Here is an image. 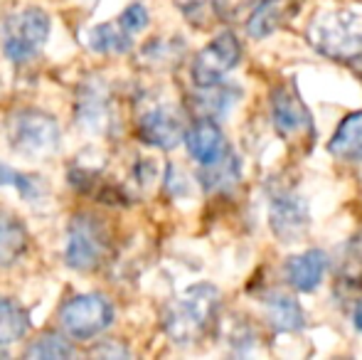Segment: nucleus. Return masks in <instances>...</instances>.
<instances>
[{
    "label": "nucleus",
    "mask_w": 362,
    "mask_h": 360,
    "mask_svg": "<svg viewBox=\"0 0 362 360\" xmlns=\"http://www.w3.org/2000/svg\"><path fill=\"white\" fill-rule=\"evenodd\" d=\"M286 20V3L284 0H259L247 18V35L254 40H264L274 35Z\"/></svg>",
    "instance_id": "f3484780"
},
{
    "label": "nucleus",
    "mask_w": 362,
    "mask_h": 360,
    "mask_svg": "<svg viewBox=\"0 0 362 360\" xmlns=\"http://www.w3.org/2000/svg\"><path fill=\"white\" fill-rule=\"evenodd\" d=\"M308 42L320 54L333 59L362 57V13L353 8H328L313 15L308 25Z\"/></svg>",
    "instance_id": "f03ea898"
},
{
    "label": "nucleus",
    "mask_w": 362,
    "mask_h": 360,
    "mask_svg": "<svg viewBox=\"0 0 362 360\" xmlns=\"http://www.w3.org/2000/svg\"><path fill=\"white\" fill-rule=\"evenodd\" d=\"M49 37V15L40 8H23L8 15L3 25V52L10 62L33 59Z\"/></svg>",
    "instance_id": "20e7f679"
},
{
    "label": "nucleus",
    "mask_w": 362,
    "mask_h": 360,
    "mask_svg": "<svg viewBox=\"0 0 362 360\" xmlns=\"http://www.w3.org/2000/svg\"><path fill=\"white\" fill-rule=\"evenodd\" d=\"M242 59V45L234 33H219L210 45L195 54L190 64V74L195 87L217 84L232 72Z\"/></svg>",
    "instance_id": "6e6552de"
},
{
    "label": "nucleus",
    "mask_w": 362,
    "mask_h": 360,
    "mask_svg": "<svg viewBox=\"0 0 362 360\" xmlns=\"http://www.w3.org/2000/svg\"><path fill=\"white\" fill-rule=\"evenodd\" d=\"M182 42L175 37H156V40H148L141 50L139 59L141 64L151 69H168V67H175V62L182 57Z\"/></svg>",
    "instance_id": "4be33fe9"
},
{
    "label": "nucleus",
    "mask_w": 362,
    "mask_h": 360,
    "mask_svg": "<svg viewBox=\"0 0 362 360\" xmlns=\"http://www.w3.org/2000/svg\"><path fill=\"white\" fill-rule=\"evenodd\" d=\"M175 3L195 28H212L224 15L222 0H175Z\"/></svg>",
    "instance_id": "5701e85b"
},
{
    "label": "nucleus",
    "mask_w": 362,
    "mask_h": 360,
    "mask_svg": "<svg viewBox=\"0 0 362 360\" xmlns=\"http://www.w3.org/2000/svg\"><path fill=\"white\" fill-rule=\"evenodd\" d=\"M328 269V257L320 250H305L286 262V281L296 291H315Z\"/></svg>",
    "instance_id": "ddd939ff"
},
{
    "label": "nucleus",
    "mask_w": 362,
    "mask_h": 360,
    "mask_svg": "<svg viewBox=\"0 0 362 360\" xmlns=\"http://www.w3.org/2000/svg\"><path fill=\"white\" fill-rule=\"evenodd\" d=\"M264 306H267L269 323H272L276 331L291 333V331H300V328H303L305 313L296 298L286 296V294H269Z\"/></svg>",
    "instance_id": "a211bd4d"
},
{
    "label": "nucleus",
    "mask_w": 362,
    "mask_h": 360,
    "mask_svg": "<svg viewBox=\"0 0 362 360\" xmlns=\"http://www.w3.org/2000/svg\"><path fill=\"white\" fill-rule=\"evenodd\" d=\"M328 149L335 158L360 163L362 161V111H355V114L345 116V119L340 121L333 139H330Z\"/></svg>",
    "instance_id": "2eb2a0df"
},
{
    "label": "nucleus",
    "mask_w": 362,
    "mask_h": 360,
    "mask_svg": "<svg viewBox=\"0 0 362 360\" xmlns=\"http://www.w3.org/2000/svg\"><path fill=\"white\" fill-rule=\"evenodd\" d=\"M114 323V308L101 294H79L59 308V326L69 338L89 341Z\"/></svg>",
    "instance_id": "423d86ee"
},
{
    "label": "nucleus",
    "mask_w": 362,
    "mask_h": 360,
    "mask_svg": "<svg viewBox=\"0 0 362 360\" xmlns=\"http://www.w3.org/2000/svg\"><path fill=\"white\" fill-rule=\"evenodd\" d=\"M353 321H355V328H358V331H362V298L358 301V306H355Z\"/></svg>",
    "instance_id": "cd10ccee"
},
{
    "label": "nucleus",
    "mask_w": 362,
    "mask_h": 360,
    "mask_svg": "<svg viewBox=\"0 0 362 360\" xmlns=\"http://www.w3.org/2000/svg\"><path fill=\"white\" fill-rule=\"evenodd\" d=\"M5 136L10 149L25 158H49L59 151L62 141L57 119L37 109H20L10 114Z\"/></svg>",
    "instance_id": "7ed1b4c3"
},
{
    "label": "nucleus",
    "mask_w": 362,
    "mask_h": 360,
    "mask_svg": "<svg viewBox=\"0 0 362 360\" xmlns=\"http://www.w3.org/2000/svg\"><path fill=\"white\" fill-rule=\"evenodd\" d=\"M72 356H74V346H69V341H64L57 333H42L25 351V358H72Z\"/></svg>",
    "instance_id": "b1692460"
},
{
    "label": "nucleus",
    "mask_w": 362,
    "mask_h": 360,
    "mask_svg": "<svg viewBox=\"0 0 362 360\" xmlns=\"http://www.w3.org/2000/svg\"><path fill=\"white\" fill-rule=\"evenodd\" d=\"M242 96V89L234 87V84L222 82L210 84V87H197L195 96H192V104H195L197 114L202 119H219L234 106V101Z\"/></svg>",
    "instance_id": "4468645a"
},
{
    "label": "nucleus",
    "mask_w": 362,
    "mask_h": 360,
    "mask_svg": "<svg viewBox=\"0 0 362 360\" xmlns=\"http://www.w3.org/2000/svg\"><path fill=\"white\" fill-rule=\"evenodd\" d=\"M111 119H114V109L104 84L99 79L81 84L76 96V121L81 129L91 134H106L111 129Z\"/></svg>",
    "instance_id": "9b49d317"
},
{
    "label": "nucleus",
    "mask_w": 362,
    "mask_h": 360,
    "mask_svg": "<svg viewBox=\"0 0 362 360\" xmlns=\"http://www.w3.org/2000/svg\"><path fill=\"white\" fill-rule=\"evenodd\" d=\"M219 308V289L215 284H192L180 296H175L163 311V328L168 338L177 346L197 343L217 316Z\"/></svg>",
    "instance_id": "f257e3e1"
},
{
    "label": "nucleus",
    "mask_w": 362,
    "mask_h": 360,
    "mask_svg": "<svg viewBox=\"0 0 362 360\" xmlns=\"http://www.w3.org/2000/svg\"><path fill=\"white\" fill-rule=\"evenodd\" d=\"M30 328V313L18 301L0 296V346L20 341Z\"/></svg>",
    "instance_id": "412c9836"
},
{
    "label": "nucleus",
    "mask_w": 362,
    "mask_h": 360,
    "mask_svg": "<svg viewBox=\"0 0 362 360\" xmlns=\"http://www.w3.org/2000/svg\"><path fill=\"white\" fill-rule=\"evenodd\" d=\"M0 185L15 187L23 197H35L40 192L37 180L30 178V175H25V173H20V170L10 168V166H5V163H0Z\"/></svg>",
    "instance_id": "393cba45"
},
{
    "label": "nucleus",
    "mask_w": 362,
    "mask_h": 360,
    "mask_svg": "<svg viewBox=\"0 0 362 360\" xmlns=\"http://www.w3.org/2000/svg\"><path fill=\"white\" fill-rule=\"evenodd\" d=\"M28 250V230L13 212L0 210V267H10Z\"/></svg>",
    "instance_id": "dca6fc26"
},
{
    "label": "nucleus",
    "mask_w": 362,
    "mask_h": 360,
    "mask_svg": "<svg viewBox=\"0 0 362 360\" xmlns=\"http://www.w3.org/2000/svg\"><path fill=\"white\" fill-rule=\"evenodd\" d=\"M89 47L99 54H126L134 50V35L119 20L101 23L89 33Z\"/></svg>",
    "instance_id": "aec40b11"
},
{
    "label": "nucleus",
    "mask_w": 362,
    "mask_h": 360,
    "mask_svg": "<svg viewBox=\"0 0 362 360\" xmlns=\"http://www.w3.org/2000/svg\"><path fill=\"white\" fill-rule=\"evenodd\" d=\"M269 227L274 237L284 245H293L300 237H305L310 227V210L308 202L296 192H281L272 200L269 207Z\"/></svg>",
    "instance_id": "1a4fd4ad"
},
{
    "label": "nucleus",
    "mask_w": 362,
    "mask_h": 360,
    "mask_svg": "<svg viewBox=\"0 0 362 360\" xmlns=\"http://www.w3.org/2000/svg\"><path fill=\"white\" fill-rule=\"evenodd\" d=\"M109 255V232L94 215H74L67 227L64 260L76 272H91Z\"/></svg>",
    "instance_id": "39448f33"
},
{
    "label": "nucleus",
    "mask_w": 362,
    "mask_h": 360,
    "mask_svg": "<svg viewBox=\"0 0 362 360\" xmlns=\"http://www.w3.org/2000/svg\"><path fill=\"white\" fill-rule=\"evenodd\" d=\"M272 121L276 134L293 146L308 144L313 139V116L298 91L286 84H279L272 91Z\"/></svg>",
    "instance_id": "0eeeda50"
},
{
    "label": "nucleus",
    "mask_w": 362,
    "mask_h": 360,
    "mask_svg": "<svg viewBox=\"0 0 362 360\" xmlns=\"http://www.w3.org/2000/svg\"><path fill=\"white\" fill-rule=\"evenodd\" d=\"M185 146L187 153L197 161L200 166H210L222 158L229 151L227 139L222 129L215 124V119H200L185 131Z\"/></svg>",
    "instance_id": "f8f14e48"
},
{
    "label": "nucleus",
    "mask_w": 362,
    "mask_h": 360,
    "mask_svg": "<svg viewBox=\"0 0 362 360\" xmlns=\"http://www.w3.org/2000/svg\"><path fill=\"white\" fill-rule=\"evenodd\" d=\"M91 353H94V356H114V358H116V356H119V358H126V356H129V351H126L124 346H109V348L101 346V348H94Z\"/></svg>",
    "instance_id": "bb28decb"
},
{
    "label": "nucleus",
    "mask_w": 362,
    "mask_h": 360,
    "mask_svg": "<svg viewBox=\"0 0 362 360\" xmlns=\"http://www.w3.org/2000/svg\"><path fill=\"white\" fill-rule=\"evenodd\" d=\"M139 136L144 144L153 146V149L170 151L185 141V126L170 106L156 104L148 106L139 116Z\"/></svg>",
    "instance_id": "9d476101"
},
{
    "label": "nucleus",
    "mask_w": 362,
    "mask_h": 360,
    "mask_svg": "<svg viewBox=\"0 0 362 360\" xmlns=\"http://www.w3.org/2000/svg\"><path fill=\"white\" fill-rule=\"evenodd\" d=\"M242 178V166H239L237 156L232 151L222 156L219 161L210 166H202L200 170V182L207 192H227Z\"/></svg>",
    "instance_id": "6ab92c4d"
},
{
    "label": "nucleus",
    "mask_w": 362,
    "mask_h": 360,
    "mask_svg": "<svg viewBox=\"0 0 362 360\" xmlns=\"http://www.w3.org/2000/svg\"><path fill=\"white\" fill-rule=\"evenodd\" d=\"M148 10H146V5H141V3H134V5H129V8L121 13V18H119V23L124 25L126 30H129L131 35H139L141 30H146L148 28Z\"/></svg>",
    "instance_id": "a878e982"
}]
</instances>
